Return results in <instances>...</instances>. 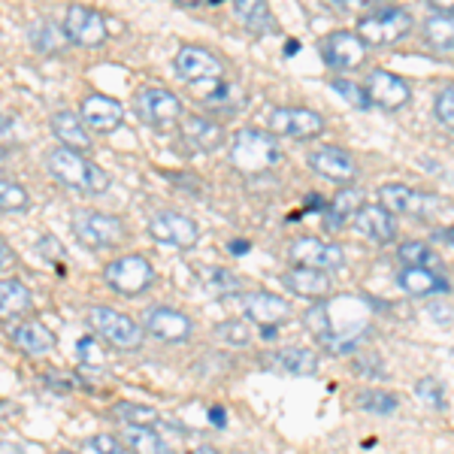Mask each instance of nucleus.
<instances>
[{"instance_id": "nucleus-1", "label": "nucleus", "mask_w": 454, "mask_h": 454, "mask_svg": "<svg viewBox=\"0 0 454 454\" xmlns=\"http://www.w3.org/2000/svg\"><path fill=\"white\" fill-rule=\"evenodd\" d=\"M306 327L325 348L348 355L370 331V303L351 294L315 303L306 312Z\"/></svg>"}, {"instance_id": "nucleus-51", "label": "nucleus", "mask_w": 454, "mask_h": 454, "mask_svg": "<svg viewBox=\"0 0 454 454\" xmlns=\"http://www.w3.org/2000/svg\"><path fill=\"white\" fill-rule=\"evenodd\" d=\"M0 252H4V254H0V261H4V270H6V267H10V261H12V252H10V246H6V243L0 246Z\"/></svg>"}, {"instance_id": "nucleus-22", "label": "nucleus", "mask_w": 454, "mask_h": 454, "mask_svg": "<svg viewBox=\"0 0 454 454\" xmlns=\"http://www.w3.org/2000/svg\"><path fill=\"white\" fill-rule=\"evenodd\" d=\"M82 121L98 134H109L124 121V109L119 100L106 98V94H88L82 100Z\"/></svg>"}, {"instance_id": "nucleus-47", "label": "nucleus", "mask_w": 454, "mask_h": 454, "mask_svg": "<svg viewBox=\"0 0 454 454\" xmlns=\"http://www.w3.org/2000/svg\"><path fill=\"white\" fill-rule=\"evenodd\" d=\"M327 4H333V6H336V10L348 12V10H361V6H367V4H372V0H327Z\"/></svg>"}, {"instance_id": "nucleus-35", "label": "nucleus", "mask_w": 454, "mask_h": 454, "mask_svg": "<svg viewBox=\"0 0 454 454\" xmlns=\"http://www.w3.org/2000/svg\"><path fill=\"white\" fill-rule=\"evenodd\" d=\"M113 419L119 421L121 427H130V424H137V427H155V424L160 421V415L155 412V409L140 406V403H115Z\"/></svg>"}, {"instance_id": "nucleus-45", "label": "nucleus", "mask_w": 454, "mask_h": 454, "mask_svg": "<svg viewBox=\"0 0 454 454\" xmlns=\"http://www.w3.org/2000/svg\"><path fill=\"white\" fill-rule=\"evenodd\" d=\"M36 248H40V252L46 254V258H52V261H58V258L64 254V246L58 243L55 237H43L40 243H36Z\"/></svg>"}, {"instance_id": "nucleus-48", "label": "nucleus", "mask_w": 454, "mask_h": 454, "mask_svg": "<svg viewBox=\"0 0 454 454\" xmlns=\"http://www.w3.org/2000/svg\"><path fill=\"white\" fill-rule=\"evenodd\" d=\"M427 6L442 12V16H454V0H427Z\"/></svg>"}, {"instance_id": "nucleus-37", "label": "nucleus", "mask_w": 454, "mask_h": 454, "mask_svg": "<svg viewBox=\"0 0 454 454\" xmlns=\"http://www.w3.org/2000/svg\"><path fill=\"white\" fill-rule=\"evenodd\" d=\"M397 258L403 261V267H439V258L424 243H403Z\"/></svg>"}, {"instance_id": "nucleus-16", "label": "nucleus", "mask_w": 454, "mask_h": 454, "mask_svg": "<svg viewBox=\"0 0 454 454\" xmlns=\"http://www.w3.org/2000/svg\"><path fill=\"white\" fill-rule=\"evenodd\" d=\"M173 67L188 85L203 82V79H218L224 73V64L203 46H182L173 58Z\"/></svg>"}, {"instance_id": "nucleus-7", "label": "nucleus", "mask_w": 454, "mask_h": 454, "mask_svg": "<svg viewBox=\"0 0 454 454\" xmlns=\"http://www.w3.org/2000/svg\"><path fill=\"white\" fill-rule=\"evenodd\" d=\"M134 109L155 130H170L182 121V100L167 88H143L134 100Z\"/></svg>"}, {"instance_id": "nucleus-29", "label": "nucleus", "mask_w": 454, "mask_h": 454, "mask_svg": "<svg viewBox=\"0 0 454 454\" xmlns=\"http://www.w3.org/2000/svg\"><path fill=\"white\" fill-rule=\"evenodd\" d=\"M421 40L430 52L436 55H454V16H430L421 27Z\"/></svg>"}, {"instance_id": "nucleus-34", "label": "nucleus", "mask_w": 454, "mask_h": 454, "mask_svg": "<svg viewBox=\"0 0 454 454\" xmlns=\"http://www.w3.org/2000/svg\"><path fill=\"white\" fill-rule=\"evenodd\" d=\"M203 288L215 297H231L243 291V282H239L237 273H231V270H224V267H207L203 270Z\"/></svg>"}, {"instance_id": "nucleus-36", "label": "nucleus", "mask_w": 454, "mask_h": 454, "mask_svg": "<svg viewBox=\"0 0 454 454\" xmlns=\"http://www.w3.org/2000/svg\"><path fill=\"white\" fill-rule=\"evenodd\" d=\"M397 397L394 394H387V391H361L357 394V406L361 409H367V412L372 415H391V412H397Z\"/></svg>"}, {"instance_id": "nucleus-2", "label": "nucleus", "mask_w": 454, "mask_h": 454, "mask_svg": "<svg viewBox=\"0 0 454 454\" xmlns=\"http://www.w3.org/2000/svg\"><path fill=\"white\" fill-rule=\"evenodd\" d=\"M46 167L61 185L73 188V192H82V194L109 192V173L100 164H94L91 158L70 149V145H55L46 155Z\"/></svg>"}, {"instance_id": "nucleus-44", "label": "nucleus", "mask_w": 454, "mask_h": 454, "mask_svg": "<svg viewBox=\"0 0 454 454\" xmlns=\"http://www.w3.org/2000/svg\"><path fill=\"white\" fill-rule=\"evenodd\" d=\"M436 119L445 124L449 130H454V85L451 88H442V91L436 94Z\"/></svg>"}, {"instance_id": "nucleus-32", "label": "nucleus", "mask_w": 454, "mask_h": 454, "mask_svg": "<svg viewBox=\"0 0 454 454\" xmlns=\"http://www.w3.org/2000/svg\"><path fill=\"white\" fill-rule=\"evenodd\" d=\"M31 306H34V294L25 282H19V279L0 282V315H4L6 321L16 318L21 312H27Z\"/></svg>"}, {"instance_id": "nucleus-56", "label": "nucleus", "mask_w": 454, "mask_h": 454, "mask_svg": "<svg viewBox=\"0 0 454 454\" xmlns=\"http://www.w3.org/2000/svg\"><path fill=\"white\" fill-rule=\"evenodd\" d=\"M176 4H182V6H197V4H203V0H176Z\"/></svg>"}, {"instance_id": "nucleus-14", "label": "nucleus", "mask_w": 454, "mask_h": 454, "mask_svg": "<svg viewBox=\"0 0 454 454\" xmlns=\"http://www.w3.org/2000/svg\"><path fill=\"white\" fill-rule=\"evenodd\" d=\"M145 333H152L160 342H185L194 331V321L179 309H167V306H152L143 315Z\"/></svg>"}, {"instance_id": "nucleus-49", "label": "nucleus", "mask_w": 454, "mask_h": 454, "mask_svg": "<svg viewBox=\"0 0 454 454\" xmlns=\"http://www.w3.org/2000/svg\"><path fill=\"white\" fill-rule=\"evenodd\" d=\"M0 454H25L19 442H12V439H4V445H0Z\"/></svg>"}, {"instance_id": "nucleus-33", "label": "nucleus", "mask_w": 454, "mask_h": 454, "mask_svg": "<svg viewBox=\"0 0 454 454\" xmlns=\"http://www.w3.org/2000/svg\"><path fill=\"white\" fill-rule=\"evenodd\" d=\"M357 209H361V194H357V192H342V194H336L333 203H327L325 222H327L331 231H340L346 222H355Z\"/></svg>"}, {"instance_id": "nucleus-23", "label": "nucleus", "mask_w": 454, "mask_h": 454, "mask_svg": "<svg viewBox=\"0 0 454 454\" xmlns=\"http://www.w3.org/2000/svg\"><path fill=\"white\" fill-rule=\"evenodd\" d=\"M263 364L276 372H285V376H315V372H318V355L300 346L270 351V355L263 357Z\"/></svg>"}, {"instance_id": "nucleus-8", "label": "nucleus", "mask_w": 454, "mask_h": 454, "mask_svg": "<svg viewBox=\"0 0 454 454\" xmlns=\"http://www.w3.org/2000/svg\"><path fill=\"white\" fill-rule=\"evenodd\" d=\"M104 279L109 288H115L119 294H143L145 288H152L155 282V267L143 258V254H124V258L113 261L104 270Z\"/></svg>"}, {"instance_id": "nucleus-52", "label": "nucleus", "mask_w": 454, "mask_h": 454, "mask_svg": "<svg viewBox=\"0 0 454 454\" xmlns=\"http://www.w3.org/2000/svg\"><path fill=\"white\" fill-rule=\"evenodd\" d=\"M231 248H233V254H246L248 243H246V239H237V243H231Z\"/></svg>"}, {"instance_id": "nucleus-55", "label": "nucleus", "mask_w": 454, "mask_h": 454, "mask_svg": "<svg viewBox=\"0 0 454 454\" xmlns=\"http://www.w3.org/2000/svg\"><path fill=\"white\" fill-rule=\"evenodd\" d=\"M285 52L294 55V52H297V43H294V40H288V46H285Z\"/></svg>"}, {"instance_id": "nucleus-6", "label": "nucleus", "mask_w": 454, "mask_h": 454, "mask_svg": "<svg viewBox=\"0 0 454 454\" xmlns=\"http://www.w3.org/2000/svg\"><path fill=\"white\" fill-rule=\"evenodd\" d=\"M73 233L85 248H115L124 239V224L106 212L79 209L73 212Z\"/></svg>"}, {"instance_id": "nucleus-31", "label": "nucleus", "mask_w": 454, "mask_h": 454, "mask_svg": "<svg viewBox=\"0 0 454 454\" xmlns=\"http://www.w3.org/2000/svg\"><path fill=\"white\" fill-rule=\"evenodd\" d=\"M121 439L134 454H176L167 445V439L158 436L155 427H137V424H130V427H121Z\"/></svg>"}, {"instance_id": "nucleus-21", "label": "nucleus", "mask_w": 454, "mask_h": 454, "mask_svg": "<svg viewBox=\"0 0 454 454\" xmlns=\"http://www.w3.org/2000/svg\"><path fill=\"white\" fill-rule=\"evenodd\" d=\"M239 306H243L246 318L254 321V325L263 327H276L282 325L291 315V303L282 300L279 294H270V291H254V294H243L239 297Z\"/></svg>"}, {"instance_id": "nucleus-43", "label": "nucleus", "mask_w": 454, "mask_h": 454, "mask_svg": "<svg viewBox=\"0 0 454 454\" xmlns=\"http://www.w3.org/2000/svg\"><path fill=\"white\" fill-rule=\"evenodd\" d=\"M415 394L427 403V406L434 409H445V394H442V385L436 382V379H421V382H415Z\"/></svg>"}, {"instance_id": "nucleus-27", "label": "nucleus", "mask_w": 454, "mask_h": 454, "mask_svg": "<svg viewBox=\"0 0 454 454\" xmlns=\"http://www.w3.org/2000/svg\"><path fill=\"white\" fill-rule=\"evenodd\" d=\"M231 10H233V19H237L252 36H263L276 27L267 0H233Z\"/></svg>"}, {"instance_id": "nucleus-53", "label": "nucleus", "mask_w": 454, "mask_h": 454, "mask_svg": "<svg viewBox=\"0 0 454 454\" xmlns=\"http://www.w3.org/2000/svg\"><path fill=\"white\" fill-rule=\"evenodd\" d=\"M192 454H222V451H215L212 445H197V449Z\"/></svg>"}, {"instance_id": "nucleus-19", "label": "nucleus", "mask_w": 454, "mask_h": 454, "mask_svg": "<svg viewBox=\"0 0 454 454\" xmlns=\"http://www.w3.org/2000/svg\"><path fill=\"white\" fill-rule=\"evenodd\" d=\"M192 91L207 109H215V113H224V115H233L239 106H243V88L237 82H224L222 76L194 82Z\"/></svg>"}, {"instance_id": "nucleus-5", "label": "nucleus", "mask_w": 454, "mask_h": 454, "mask_svg": "<svg viewBox=\"0 0 454 454\" xmlns=\"http://www.w3.org/2000/svg\"><path fill=\"white\" fill-rule=\"evenodd\" d=\"M412 31V16L403 6H382L357 21V34L367 46H394Z\"/></svg>"}, {"instance_id": "nucleus-46", "label": "nucleus", "mask_w": 454, "mask_h": 454, "mask_svg": "<svg viewBox=\"0 0 454 454\" xmlns=\"http://www.w3.org/2000/svg\"><path fill=\"white\" fill-rule=\"evenodd\" d=\"M94 348H98L94 346V340H85V336L79 340V357H82V361H94V364L104 361V355H94Z\"/></svg>"}, {"instance_id": "nucleus-13", "label": "nucleus", "mask_w": 454, "mask_h": 454, "mask_svg": "<svg viewBox=\"0 0 454 454\" xmlns=\"http://www.w3.org/2000/svg\"><path fill=\"white\" fill-rule=\"evenodd\" d=\"M364 88L370 94V104L379 109H403L412 98L409 91V82L403 76L391 70H372L367 79H364Z\"/></svg>"}, {"instance_id": "nucleus-24", "label": "nucleus", "mask_w": 454, "mask_h": 454, "mask_svg": "<svg viewBox=\"0 0 454 454\" xmlns=\"http://www.w3.org/2000/svg\"><path fill=\"white\" fill-rule=\"evenodd\" d=\"M400 291H406L409 297H430V294H449L451 285L430 267H403L397 273Z\"/></svg>"}, {"instance_id": "nucleus-50", "label": "nucleus", "mask_w": 454, "mask_h": 454, "mask_svg": "<svg viewBox=\"0 0 454 454\" xmlns=\"http://www.w3.org/2000/svg\"><path fill=\"white\" fill-rule=\"evenodd\" d=\"M209 419H212V424H215V427H224V409L222 406H212L209 409Z\"/></svg>"}, {"instance_id": "nucleus-25", "label": "nucleus", "mask_w": 454, "mask_h": 454, "mask_svg": "<svg viewBox=\"0 0 454 454\" xmlns=\"http://www.w3.org/2000/svg\"><path fill=\"white\" fill-rule=\"evenodd\" d=\"M285 285H288L294 294L300 297H312V300H321L333 291V282L327 276V270H315V267H294L285 273Z\"/></svg>"}, {"instance_id": "nucleus-10", "label": "nucleus", "mask_w": 454, "mask_h": 454, "mask_svg": "<svg viewBox=\"0 0 454 454\" xmlns=\"http://www.w3.org/2000/svg\"><path fill=\"white\" fill-rule=\"evenodd\" d=\"M270 134L291 137V140H315L325 134V119L315 109L282 106L270 113Z\"/></svg>"}, {"instance_id": "nucleus-3", "label": "nucleus", "mask_w": 454, "mask_h": 454, "mask_svg": "<svg viewBox=\"0 0 454 454\" xmlns=\"http://www.w3.org/2000/svg\"><path fill=\"white\" fill-rule=\"evenodd\" d=\"M231 164L243 173H267L282 164V149L276 134L258 128H243L231 140Z\"/></svg>"}, {"instance_id": "nucleus-38", "label": "nucleus", "mask_w": 454, "mask_h": 454, "mask_svg": "<svg viewBox=\"0 0 454 454\" xmlns=\"http://www.w3.org/2000/svg\"><path fill=\"white\" fill-rule=\"evenodd\" d=\"M27 203H31V197H27V192L19 185V182L0 179V209H4V212H21V209H27Z\"/></svg>"}, {"instance_id": "nucleus-41", "label": "nucleus", "mask_w": 454, "mask_h": 454, "mask_svg": "<svg viewBox=\"0 0 454 454\" xmlns=\"http://www.w3.org/2000/svg\"><path fill=\"white\" fill-rule=\"evenodd\" d=\"M331 88L336 94H342L351 106H357V109H370L372 106L370 94H367V88H364V85H355V82H348V79H331Z\"/></svg>"}, {"instance_id": "nucleus-39", "label": "nucleus", "mask_w": 454, "mask_h": 454, "mask_svg": "<svg viewBox=\"0 0 454 454\" xmlns=\"http://www.w3.org/2000/svg\"><path fill=\"white\" fill-rule=\"evenodd\" d=\"M215 336L222 342H227V346H248V342H252V331H248V325L239 318L222 321V325L215 327Z\"/></svg>"}, {"instance_id": "nucleus-11", "label": "nucleus", "mask_w": 454, "mask_h": 454, "mask_svg": "<svg viewBox=\"0 0 454 454\" xmlns=\"http://www.w3.org/2000/svg\"><path fill=\"white\" fill-rule=\"evenodd\" d=\"M64 34H67L70 43L76 46H85V49H94L106 40L109 31H106V19L100 16L98 10L91 6H82V4H73L67 6V16H64Z\"/></svg>"}, {"instance_id": "nucleus-15", "label": "nucleus", "mask_w": 454, "mask_h": 454, "mask_svg": "<svg viewBox=\"0 0 454 454\" xmlns=\"http://www.w3.org/2000/svg\"><path fill=\"white\" fill-rule=\"evenodd\" d=\"M379 203H382L387 212H394V215H419V218L439 209L436 197H427L409 185H400V182H391V185L379 188Z\"/></svg>"}, {"instance_id": "nucleus-18", "label": "nucleus", "mask_w": 454, "mask_h": 454, "mask_svg": "<svg viewBox=\"0 0 454 454\" xmlns=\"http://www.w3.org/2000/svg\"><path fill=\"white\" fill-rule=\"evenodd\" d=\"M309 167L325 179L336 182V185H346L357 176V164L351 158V152L340 149V145H321L309 155Z\"/></svg>"}, {"instance_id": "nucleus-57", "label": "nucleus", "mask_w": 454, "mask_h": 454, "mask_svg": "<svg viewBox=\"0 0 454 454\" xmlns=\"http://www.w3.org/2000/svg\"><path fill=\"white\" fill-rule=\"evenodd\" d=\"M58 454H73V451H58Z\"/></svg>"}, {"instance_id": "nucleus-28", "label": "nucleus", "mask_w": 454, "mask_h": 454, "mask_svg": "<svg viewBox=\"0 0 454 454\" xmlns=\"http://www.w3.org/2000/svg\"><path fill=\"white\" fill-rule=\"evenodd\" d=\"M12 342H16L25 355L43 357L55 348V333L49 331L46 325H40V321H27V325H19L16 331H12Z\"/></svg>"}, {"instance_id": "nucleus-26", "label": "nucleus", "mask_w": 454, "mask_h": 454, "mask_svg": "<svg viewBox=\"0 0 454 454\" xmlns=\"http://www.w3.org/2000/svg\"><path fill=\"white\" fill-rule=\"evenodd\" d=\"M182 137H185V143L194 152H215L224 143L222 124L209 121L207 115H188V119H182Z\"/></svg>"}, {"instance_id": "nucleus-4", "label": "nucleus", "mask_w": 454, "mask_h": 454, "mask_svg": "<svg viewBox=\"0 0 454 454\" xmlns=\"http://www.w3.org/2000/svg\"><path fill=\"white\" fill-rule=\"evenodd\" d=\"M88 327L106 342V346L119 351H137L143 348V333L145 327L137 325L130 315L119 309H109V306H91L88 309Z\"/></svg>"}, {"instance_id": "nucleus-40", "label": "nucleus", "mask_w": 454, "mask_h": 454, "mask_svg": "<svg viewBox=\"0 0 454 454\" xmlns=\"http://www.w3.org/2000/svg\"><path fill=\"white\" fill-rule=\"evenodd\" d=\"M82 454H134L128 445H121L115 436L109 434H94L82 442Z\"/></svg>"}, {"instance_id": "nucleus-9", "label": "nucleus", "mask_w": 454, "mask_h": 454, "mask_svg": "<svg viewBox=\"0 0 454 454\" xmlns=\"http://www.w3.org/2000/svg\"><path fill=\"white\" fill-rule=\"evenodd\" d=\"M321 61L327 64L331 70H357L364 61H367V43L361 40V34H351V31H333L321 40L318 46Z\"/></svg>"}, {"instance_id": "nucleus-30", "label": "nucleus", "mask_w": 454, "mask_h": 454, "mask_svg": "<svg viewBox=\"0 0 454 454\" xmlns=\"http://www.w3.org/2000/svg\"><path fill=\"white\" fill-rule=\"evenodd\" d=\"M88 124L79 119L76 113H67V109H61V113L52 115V134L58 137V143L61 145H70V149H91V140H88Z\"/></svg>"}, {"instance_id": "nucleus-42", "label": "nucleus", "mask_w": 454, "mask_h": 454, "mask_svg": "<svg viewBox=\"0 0 454 454\" xmlns=\"http://www.w3.org/2000/svg\"><path fill=\"white\" fill-rule=\"evenodd\" d=\"M67 34H61V27H55V25H40V27H34V46L40 49V52H52V49L58 46V43L64 40Z\"/></svg>"}, {"instance_id": "nucleus-12", "label": "nucleus", "mask_w": 454, "mask_h": 454, "mask_svg": "<svg viewBox=\"0 0 454 454\" xmlns=\"http://www.w3.org/2000/svg\"><path fill=\"white\" fill-rule=\"evenodd\" d=\"M288 258L294 261V267H315L333 273V270H340L346 263V252L336 243H325L318 237H303L291 243Z\"/></svg>"}, {"instance_id": "nucleus-20", "label": "nucleus", "mask_w": 454, "mask_h": 454, "mask_svg": "<svg viewBox=\"0 0 454 454\" xmlns=\"http://www.w3.org/2000/svg\"><path fill=\"white\" fill-rule=\"evenodd\" d=\"M357 233H361L364 239H370V243L376 246H385L391 243L394 237H397V222H394V212H387L382 203H367V207L357 209L355 222H351Z\"/></svg>"}, {"instance_id": "nucleus-17", "label": "nucleus", "mask_w": 454, "mask_h": 454, "mask_svg": "<svg viewBox=\"0 0 454 454\" xmlns=\"http://www.w3.org/2000/svg\"><path fill=\"white\" fill-rule=\"evenodd\" d=\"M149 233L158 243L179 246V248H192L200 239V227L188 215H179V212H158L149 222Z\"/></svg>"}, {"instance_id": "nucleus-54", "label": "nucleus", "mask_w": 454, "mask_h": 454, "mask_svg": "<svg viewBox=\"0 0 454 454\" xmlns=\"http://www.w3.org/2000/svg\"><path fill=\"white\" fill-rule=\"evenodd\" d=\"M442 239H445V243H449V246H454V227H449V231L442 233Z\"/></svg>"}]
</instances>
